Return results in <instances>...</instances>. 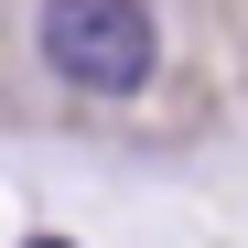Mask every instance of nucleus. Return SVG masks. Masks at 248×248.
Wrapping results in <instances>:
<instances>
[{
	"label": "nucleus",
	"mask_w": 248,
	"mask_h": 248,
	"mask_svg": "<svg viewBox=\"0 0 248 248\" xmlns=\"http://www.w3.org/2000/svg\"><path fill=\"white\" fill-rule=\"evenodd\" d=\"M44 65L65 76V87H87V97H130L140 76H151V54H162V32H151V11L140 0H44Z\"/></svg>",
	"instance_id": "1"
}]
</instances>
